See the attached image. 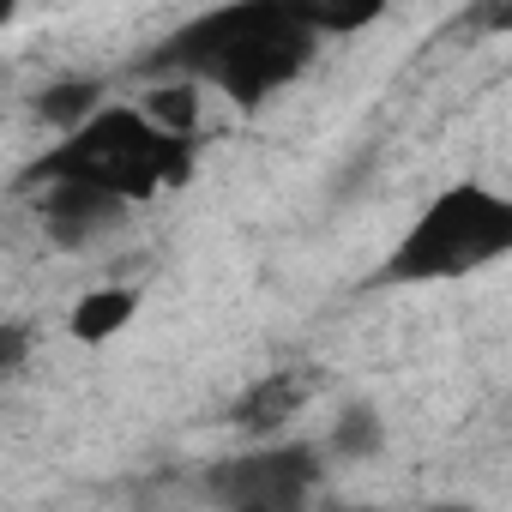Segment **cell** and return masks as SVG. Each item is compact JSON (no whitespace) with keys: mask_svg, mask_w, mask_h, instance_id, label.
<instances>
[{"mask_svg":"<svg viewBox=\"0 0 512 512\" xmlns=\"http://www.w3.org/2000/svg\"><path fill=\"white\" fill-rule=\"evenodd\" d=\"M133 314H139V296H133V290H121V284H109V290H85V296L73 302V314H67V338L97 350V344L121 338V332L133 326Z\"/></svg>","mask_w":512,"mask_h":512,"instance_id":"9","label":"cell"},{"mask_svg":"<svg viewBox=\"0 0 512 512\" xmlns=\"http://www.w3.org/2000/svg\"><path fill=\"white\" fill-rule=\"evenodd\" d=\"M139 109H145L163 133L193 139L199 121H205V85H193V79H157V85L139 97Z\"/></svg>","mask_w":512,"mask_h":512,"instance_id":"10","label":"cell"},{"mask_svg":"<svg viewBox=\"0 0 512 512\" xmlns=\"http://www.w3.org/2000/svg\"><path fill=\"white\" fill-rule=\"evenodd\" d=\"M308 13V25H314V37L326 43V37H350V31H368L374 19H380V7H302Z\"/></svg>","mask_w":512,"mask_h":512,"instance_id":"11","label":"cell"},{"mask_svg":"<svg viewBox=\"0 0 512 512\" xmlns=\"http://www.w3.org/2000/svg\"><path fill=\"white\" fill-rule=\"evenodd\" d=\"M127 211L133 205L115 199V193H103V187H43L37 193V223H43L49 247H61V253L97 247L103 235H115L127 223Z\"/></svg>","mask_w":512,"mask_h":512,"instance_id":"5","label":"cell"},{"mask_svg":"<svg viewBox=\"0 0 512 512\" xmlns=\"http://www.w3.org/2000/svg\"><path fill=\"white\" fill-rule=\"evenodd\" d=\"M320 55V37L302 7L290 0H247V7H217L163 37L151 55V73L163 79H193L223 91L241 109H260L272 91L302 79Z\"/></svg>","mask_w":512,"mask_h":512,"instance_id":"1","label":"cell"},{"mask_svg":"<svg viewBox=\"0 0 512 512\" xmlns=\"http://www.w3.org/2000/svg\"><path fill=\"white\" fill-rule=\"evenodd\" d=\"M103 79H85V73H67V79H49L37 97H31V115L55 133V139H73L79 127H91L109 103H103Z\"/></svg>","mask_w":512,"mask_h":512,"instance_id":"7","label":"cell"},{"mask_svg":"<svg viewBox=\"0 0 512 512\" xmlns=\"http://www.w3.org/2000/svg\"><path fill=\"white\" fill-rule=\"evenodd\" d=\"M500 260H512V193H500L488 181H452L410 217V229L392 241V253L368 284L374 290H428V284L476 278Z\"/></svg>","mask_w":512,"mask_h":512,"instance_id":"3","label":"cell"},{"mask_svg":"<svg viewBox=\"0 0 512 512\" xmlns=\"http://www.w3.org/2000/svg\"><path fill=\"white\" fill-rule=\"evenodd\" d=\"M470 25H476V31H512V7H476Z\"/></svg>","mask_w":512,"mask_h":512,"instance_id":"13","label":"cell"},{"mask_svg":"<svg viewBox=\"0 0 512 512\" xmlns=\"http://www.w3.org/2000/svg\"><path fill=\"white\" fill-rule=\"evenodd\" d=\"M326 482V446L260 440L205 470V500L217 512H308Z\"/></svg>","mask_w":512,"mask_h":512,"instance_id":"4","label":"cell"},{"mask_svg":"<svg viewBox=\"0 0 512 512\" xmlns=\"http://www.w3.org/2000/svg\"><path fill=\"white\" fill-rule=\"evenodd\" d=\"M193 181V139L163 133L139 103H109L73 139H55L31 169L25 187H103L127 205L175 193Z\"/></svg>","mask_w":512,"mask_h":512,"instance_id":"2","label":"cell"},{"mask_svg":"<svg viewBox=\"0 0 512 512\" xmlns=\"http://www.w3.org/2000/svg\"><path fill=\"white\" fill-rule=\"evenodd\" d=\"M326 458H338V464H368V458H380L386 452V416H380V404L374 398H350V404H338V416H332V428H326Z\"/></svg>","mask_w":512,"mask_h":512,"instance_id":"8","label":"cell"},{"mask_svg":"<svg viewBox=\"0 0 512 512\" xmlns=\"http://www.w3.org/2000/svg\"><path fill=\"white\" fill-rule=\"evenodd\" d=\"M25 362H31V326L7 320V326H0V380H19Z\"/></svg>","mask_w":512,"mask_h":512,"instance_id":"12","label":"cell"},{"mask_svg":"<svg viewBox=\"0 0 512 512\" xmlns=\"http://www.w3.org/2000/svg\"><path fill=\"white\" fill-rule=\"evenodd\" d=\"M308 398H314V374H308V368H278V374H266V380L241 386L229 422H235L241 434H253V440H278V434L302 416Z\"/></svg>","mask_w":512,"mask_h":512,"instance_id":"6","label":"cell"}]
</instances>
